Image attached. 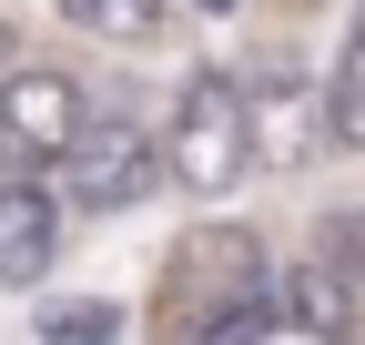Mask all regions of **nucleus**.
I'll use <instances>...</instances> for the list:
<instances>
[{
	"instance_id": "1",
	"label": "nucleus",
	"mask_w": 365,
	"mask_h": 345,
	"mask_svg": "<svg viewBox=\"0 0 365 345\" xmlns=\"http://www.w3.org/2000/svg\"><path fill=\"white\" fill-rule=\"evenodd\" d=\"M264 325H274L264 244L244 224H203L173 254V274H163V345H244Z\"/></svg>"
},
{
	"instance_id": "2",
	"label": "nucleus",
	"mask_w": 365,
	"mask_h": 345,
	"mask_svg": "<svg viewBox=\"0 0 365 345\" xmlns=\"http://www.w3.org/2000/svg\"><path fill=\"white\" fill-rule=\"evenodd\" d=\"M163 183H182V193H234L244 172H254V153H244V92H234V71H193L173 92V122H163Z\"/></svg>"
},
{
	"instance_id": "3",
	"label": "nucleus",
	"mask_w": 365,
	"mask_h": 345,
	"mask_svg": "<svg viewBox=\"0 0 365 345\" xmlns=\"http://www.w3.org/2000/svg\"><path fill=\"white\" fill-rule=\"evenodd\" d=\"M61 172H71V203L81 213H132L163 183V143H153V122H132V112H81Z\"/></svg>"
},
{
	"instance_id": "4",
	"label": "nucleus",
	"mask_w": 365,
	"mask_h": 345,
	"mask_svg": "<svg viewBox=\"0 0 365 345\" xmlns=\"http://www.w3.org/2000/svg\"><path fill=\"white\" fill-rule=\"evenodd\" d=\"M81 81L51 61H11L0 71V172H51L81 133Z\"/></svg>"
},
{
	"instance_id": "5",
	"label": "nucleus",
	"mask_w": 365,
	"mask_h": 345,
	"mask_svg": "<svg viewBox=\"0 0 365 345\" xmlns=\"http://www.w3.org/2000/svg\"><path fill=\"white\" fill-rule=\"evenodd\" d=\"M234 92H244V153H254L264 172H304L314 153H325V92H314L284 51L254 61Z\"/></svg>"
},
{
	"instance_id": "6",
	"label": "nucleus",
	"mask_w": 365,
	"mask_h": 345,
	"mask_svg": "<svg viewBox=\"0 0 365 345\" xmlns=\"http://www.w3.org/2000/svg\"><path fill=\"white\" fill-rule=\"evenodd\" d=\"M51 244H61V203L41 183H0V284H41L51 274Z\"/></svg>"
},
{
	"instance_id": "7",
	"label": "nucleus",
	"mask_w": 365,
	"mask_h": 345,
	"mask_svg": "<svg viewBox=\"0 0 365 345\" xmlns=\"http://www.w3.org/2000/svg\"><path fill=\"white\" fill-rule=\"evenodd\" d=\"M314 92H325V143L335 153H365V0H355V21L335 41V71L314 81Z\"/></svg>"
},
{
	"instance_id": "8",
	"label": "nucleus",
	"mask_w": 365,
	"mask_h": 345,
	"mask_svg": "<svg viewBox=\"0 0 365 345\" xmlns=\"http://www.w3.org/2000/svg\"><path fill=\"white\" fill-rule=\"evenodd\" d=\"M284 315H294L314 345H345V325H355V284H335L325 264H294V284H284Z\"/></svg>"
},
{
	"instance_id": "9",
	"label": "nucleus",
	"mask_w": 365,
	"mask_h": 345,
	"mask_svg": "<svg viewBox=\"0 0 365 345\" xmlns=\"http://www.w3.org/2000/svg\"><path fill=\"white\" fill-rule=\"evenodd\" d=\"M41 345H122V305L112 294H61V305H41Z\"/></svg>"
},
{
	"instance_id": "10",
	"label": "nucleus",
	"mask_w": 365,
	"mask_h": 345,
	"mask_svg": "<svg viewBox=\"0 0 365 345\" xmlns=\"http://www.w3.org/2000/svg\"><path fill=\"white\" fill-rule=\"evenodd\" d=\"M314 254H325V274L365 294V213H325L314 224Z\"/></svg>"
},
{
	"instance_id": "11",
	"label": "nucleus",
	"mask_w": 365,
	"mask_h": 345,
	"mask_svg": "<svg viewBox=\"0 0 365 345\" xmlns=\"http://www.w3.org/2000/svg\"><path fill=\"white\" fill-rule=\"evenodd\" d=\"M173 21V0H91V21L81 31H112V41H153Z\"/></svg>"
},
{
	"instance_id": "12",
	"label": "nucleus",
	"mask_w": 365,
	"mask_h": 345,
	"mask_svg": "<svg viewBox=\"0 0 365 345\" xmlns=\"http://www.w3.org/2000/svg\"><path fill=\"white\" fill-rule=\"evenodd\" d=\"M61 21H91V0H61Z\"/></svg>"
},
{
	"instance_id": "13",
	"label": "nucleus",
	"mask_w": 365,
	"mask_h": 345,
	"mask_svg": "<svg viewBox=\"0 0 365 345\" xmlns=\"http://www.w3.org/2000/svg\"><path fill=\"white\" fill-rule=\"evenodd\" d=\"M0 71H11V21H0Z\"/></svg>"
},
{
	"instance_id": "14",
	"label": "nucleus",
	"mask_w": 365,
	"mask_h": 345,
	"mask_svg": "<svg viewBox=\"0 0 365 345\" xmlns=\"http://www.w3.org/2000/svg\"><path fill=\"white\" fill-rule=\"evenodd\" d=\"M203 11H223V0H203Z\"/></svg>"
}]
</instances>
